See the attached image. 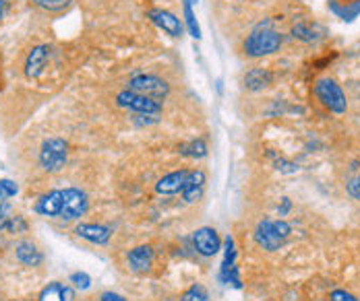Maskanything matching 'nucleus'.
Masks as SVG:
<instances>
[{
  "instance_id": "obj_1",
  "label": "nucleus",
  "mask_w": 360,
  "mask_h": 301,
  "mask_svg": "<svg viewBox=\"0 0 360 301\" xmlns=\"http://www.w3.org/2000/svg\"><path fill=\"white\" fill-rule=\"evenodd\" d=\"M281 35L271 27V23H259L251 35L245 40V54L251 58H261L279 52L281 48Z\"/></svg>"
},
{
  "instance_id": "obj_2",
  "label": "nucleus",
  "mask_w": 360,
  "mask_h": 301,
  "mask_svg": "<svg viewBox=\"0 0 360 301\" xmlns=\"http://www.w3.org/2000/svg\"><path fill=\"white\" fill-rule=\"evenodd\" d=\"M292 227L284 219H263L255 227V241L268 252H277L290 237Z\"/></svg>"
},
{
  "instance_id": "obj_3",
  "label": "nucleus",
  "mask_w": 360,
  "mask_h": 301,
  "mask_svg": "<svg viewBox=\"0 0 360 301\" xmlns=\"http://www.w3.org/2000/svg\"><path fill=\"white\" fill-rule=\"evenodd\" d=\"M313 91H315V97L321 101L323 108H327L329 112H334V114H338V116H340V114H346V110H348L346 93L342 91V87H340L334 78H329V76L319 78V80L315 83Z\"/></svg>"
},
{
  "instance_id": "obj_4",
  "label": "nucleus",
  "mask_w": 360,
  "mask_h": 301,
  "mask_svg": "<svg viewBox=\"0 0 360 301\" xmlns=\"http://www.w3.org/2000/svg\"><path fill=\"white\" fill-rule=\"evenodd\" d=\"M90 209V198L81 188H65L60 190V211L58 219L63 221H77Z\"/></svg>"
},
{
  "instance_id": "obj_5",
  "label": "nucleus",
  "mask_w": 360,
  "mask_h": 301,
  "mask_svg": "<svg viewBox=\"0 0 360 301\" xmlns=\"http://www.w3.org/2000/svg\"><path fill=\"white\" fill-rule=\"evenodd\" d=\"M69 159V145L63 139H48L40 149V165L48 173H56L67 165Z\"/></svg>"
},
{
  "instance_id": "obj_6",
  "label": "nucleus",
  "mask_w": 360,
  "mask_h": 301,
  "mask_svg": "<svg viewBox=\"0 0 360 301\" xmlns=\"http://www.w3.org/2000/svg\"><path fill=\"white\" fill-rule=\"evenodd\" d=\"M116 103L124 110H131V112H137V114H143V116H158L162 112V101L139 95L131 89L120 91L116 95Z\"/></svg>"
},
{
  "instance_id": "obj_7",
  "label": "nucleus",
  "mask_w": 360,
  "mask_h": 301,
  "mask_svg": "<svg viewBox=\"0 0 360 301\" xmlns=\"http://www.w3.org/2000/svg\"><path fill=\"white\" fill-rule=\"evenodd\" d=\"M129 89L139 93V95H145V97H152V99H158L162 101L164 97H168L170 93V87L164 78L156 75H137L129 80Z\"/></svg>"
},
{
  "instance_id": "obj_8",
  "label": "nucleus",
  "mask_w": 360,
  "mask_h": 301,
  "mask_svg": "<svg viewBox=\"0 0 360 301\" xmlns=\"http://www.w3.org/2000/svg\"><path fill=\"white\" fill-rule=\"evenodd\" d=\"M193 246L203 258H211L222 250V239L213 227H201L193 233Z\"/></svg>"
},
{
  "instance_id": "obj_9",
  "label": "nucleus",
  "mask_w": 360,
  "mask_h": 301,
  "mask_svg": "<svg viewBox=\"0 0 360 301\" xmlns=\"http://www.w3.org/2000/svg\"><path fill=\"white\" fill-rule=\"evenodd\" d=\"M149 19H152V23L154 25H158L162 31H166L168 35H172V37H182V33H184V23H182V19H179L174 12H170V10H164V8H152L149 10Z\"/></svg>"
},
{
  "instance_id": "obj_10",
  "label": "nucleus",
  "mask_w": 360,
  "mask_h": 301,
  "mask_svg": "<svg viewBox=\"0 0 360 301\" xmlns=\"http://www.w3.org/2000/svg\"><path fill=\"white\" fill-rule=\"evenodd\" d=\"M156 252L152 246H137L126 254V264L133 273H147L154 266Z\"/></svg>"
},
{
  "instance_id": "obj_11",
  "label": "nucleus",
  "mask_w": 360,
  "mask_h": 301,
  "mask_svg": "<svg viewBox=\"0 0 360 301\" xmlns=\"http://www.w3.org/2000/svg\"><path fill=\"white\" fill-rule=\"evenodd\" d=\"M48 58H50V46H48V44L35 46V48L27 54V60H25V75L29 76V78H35V76L42 75V71L46 69Z\"/></svg>"
},
{
  "instance_id": "obj_12",
  "label": "nucleus",
  "mask_w": 360,
  "mask_h": 301,
  "mask_svg": "<svg viewBox=\"0 0 360 301\" xmlns=\"http://www.w3.org/2000/svg\"><path fill=\"white\" fill-rule=\"evenodd\" d=\"M75 233L77 237L95 243V246H106L112 237V229L106 225H97V223H79L75 227Z\"/></svg>"
},
{
  "instance_id": "obj_13",
  "label": "nucleus",
  "mask_w": 360,
  "mask_h": 301,
  "mask_svg": "<svg viewBox=\"0 0 360 301\" xmlns=\"http://www.w3.org/2000/svg\"><path fill=\"white\" fill-rule=\"evenodd\" d=\"M186 178H188V171H186V169L172 171V173L164 175L162 180H158V184H156V192H158V194H162V196L179 194V192H182L184 184H186Z\"/></svg>"
},
{
  "instance_id": "obj_14",
  "label": "nucleus",
  "mask_w": 360,
  "mask_h": 301,
  "mask_svg": "<svg viewBox=\"0 0 360 301\" xmlns=\"http://www.w3.org/2000/svg\"><path fill=\"white\" fill-rule=\"evenodd\" d=\"M15 256H17V260H19L21 264H25V266H40L42 260H44V256H42V252L38 250V246H35L33 241H29V239L17 241V246H15Z\"/></svg>"
},
{
  "instance_id": "obj_15",
  "label": "nucleus",
  "mask_w": 360,
  "mask_h": 301,
  "mask_svg": "<svg viewBox=\"0 0 360 301\" xmlns=\"http://www.w3.org/2000/svg\"><path fill=\"white\" fill-rule=\"evenodd\" d=\"M203 188H205V173L201 169H195V171H188V178H186V184L182 188V196L186 203H197L203 194Z\"/></svg>"
},
{
  "instance_id": "obj_16",
  "label": "nucleus",
  "mask_w": 360,
  "mask_h": 301,
  "mask_svg": "<svg viewBox=\"0 0 360 301\" xmlns=\"http://www.w3.org/2000/svg\"><path fill=\"white\" fill-rule=\"evenodd\" d=\"M38 301H75V289L71 285L50 283L40 291Z\"/></svg>"
},
{
  "instance_id": "obj_17",
  "label": "nucleus",
  "mask_w": 360,
  "mask_h": 301,
  "mask_svg": "<svg viewBox=\"0 0 360 301\" xmlns=\"http://www.w3.org/2000/svg\"><path fill=\"white\" fill-rule=\"evenodd\" d=\"M236 246H234V239L228 235L224 239V260L220 264V283L226 285V279L230 277L232 270H236Z\"/></svg>"
},
{
  "instance_id": "obj_18",
  "label": "nucleus",
  "mask_w": 360,
  "mask_h": 301,
  "mask_svg": "<svg viewBox=\"0 0 360 301\" xmlns=\"http://www.w3.org/2000/svg\"><path fill=\"white\" fill-rule=\"evenodd\" d=\"M273 83V75L268 69H253L245 75V87L249 91H263Z\"/></svg>"
},
{
  "instance_id": "obj_19",
  "label": "nucleus",
  "mask_w": 360,
  "mask_h": 301,
  "mask_svg": "<svg viewBox=\"0 0 360 301\" xmlns=\"http://www.w3.org/2000/svg\"><path fill=\"white\" fill-rule=\"evenodd\" d=\"M182 17H184V27L193 40H201V27L197 23V17L193 12V4L188 0H182Z\"/></svg>"
},
{
  "instance_id": "obj_20",
  "label": "nucleus",
  "mask_w": 360,
  "mask_h": 301,
  "mask_svg": "<svg viewBox=\"0 0 360 301\" xmlns=\"http://www.w3.org/2000/svg\"><path fill=\"white\" fill-rule=\"evenodd\" d=\"M180 155L190 157V159H203L207 155V145H205L203 139H195V141L180 147Z\"/></svg>"
},
{
  "instance_id": "obj_21",
  "label": "nucleus",
  "mask_w": 360,
  "mask_h": 301,
  "mask_svg": "<svg viewBox=\"0 0 360 301\" xmlns=\"http://www.w3.org/2000/svg\"><path fill=\"white\" fill-rule=\"evenodd\" d=\"M292 35H294V37H298V40H302V42H315V40H317L315 29H313L311 25H306V23H298V25H294V27H292Z\"/></svg>"
},
{
  "instance_id": "obj_22",
  "label": "nucleus",
  "mask_w": 360,
  "mask_h": 301,
  "mask_svg": "<svg viewBox=\"0 0 360 301\" xmlns=\"http://www.w3.org/2000/svg\"><path fill=\"white\" fill-rule=\"evenodd\" d=\"M33 2L48 12H63L65 8H69L73 0H33Z\"/></svg>"
},
{
  "instance_id": "obj_23",
  "label": "nucleus",
  "mask_w": 360,
  "mask_h": 301,
  "mask_svg": "<svg viewBox=\"0 0 360 301\" xmlns=\"http://www.w3.org/2000/svg\"><path fill=\"white\" fill-rule=\"evenodd\" d=\"M180 301H209V295H207L205 287H201V285H193V287H188V289L182 293Z\"/></svg>"
},
{
  "instance_id": "obj_24",
  "label": "nucleus",
  "mask_w": 360,
  "mask_h": 301,
  "mask_svg": "<svg viewBox=\"0 0 360 301\" xmlns=\"http://www.w3.org/2000/svg\"><path fill=\"white\" fill-rule=\"evenodd\" d=\"M69 283H73V287L79 291H88L91 287V277L88 273H73L69 277Z\"/></svg>"
},
{
  "instance_id": "obj_25",
  "label": "nucleus",
  "mask_w": 360,
  "mask_h": 301,
  "mask_svg": "<svg viewBox=\"0 0 360 301\" xmlns=\"http://www.w3.org/2000/svg\"><path fill=\"white\" fill-rule=\"evenodd\" d=\"M19 194V186L13 180H0V196L4 198H13Z\"/></svg>"
},
{
  "instance_id": "obj_26",
  "label": "nucleus",
  "mask_w": 360,
  "mask_h": 301,
  "mask_svg": "<svg viewBox=\"0 0 360 301\" xmlns=\"http://www.w3.org/2000/svg\"><path fill=\"white\" fill-rule=\"evenodd\" d=\"M10 221V205L4 196H0V231L6 229V223Z\"/></svg>"
},
{
  "instance_id": "obj_27",
  "label": "nucleus",
  "mask_w": 360,
  "mask_h": 301,
  "mask_svg": "<svg viewBox=\"0 0 360 301\" xmlns=\"http://www.w3.org/2000/svg\"><path fill=\"white\" fill-rule=\"evenodd\" d=\"M329 301H359L357 300V295H352L350 291H346V289H336V291H332L329 293Z\"/></svg>"
},
{
  "instance_id": "obj_28",
  "label": "nucleus",
  "mask_w": 360,
  "mask_h": 301,
  "mask_svg": "<svg viewBox=\"0 0 360 301\" xmlns=\"http://www.w3.org/2000/svg\"><path fill=\"white\" fill-rule=\"evenodd\" d=\"M27 223L23 221V217H10V221L6 223V231L10 233H17V231H25Z\"/></svg>"
},
{
  "instance_id": "obj_29",
  "label": "nucleus",
  "mask_w": 360,
  "mask_h": 301,
  "mask_svg": "<svg viewBox=\"0 0 360 301\" xmlns=\"http://www.w3.org/2000/svg\"><path fill=\"white\" fill-rule=\"evenodd\" d=\"M348 192H350V196H354L357 200H360V173L354 180L348 182Z\"/></svg>"
},
{
  "instance_id": "obj_30",
  "label": "nucleus",
  "mask_w": 360,
  "mask_h": 301,
  "mask_svg": "<svg viewBox=\"0 0 360 301\" xmlns=\"http://www.w3.org/2000/svg\"><path fill=\"white\" fill-rule=\"evenodd\" d=\"M290 211H292V200L290 198H281V203L277 205V215L279 217H288Z\"/></svg>"
},
{
  "instance_id": "obj_31",
  "label": "nucleus",
  "mask_w": 360,
  "mask_h": 301,
  "mask_svg": "<svg viewBox=\"0 0 360 301\" xmlns=\"http://www.w3.org/2000/svg\"><path fill=\"white\" fill-rule=\"evenodd\" d=\"M99 301H126L122 295H118V293H114V291H106V293H101V298Z\"/></svg>"
},
{
  "instance_id": "obj_32",
  "label": "nucleus",
  "mask_w": 360,
  "mask_h": 301,
  "mask_svg": "<svg viewBox=\"0 0 360 301\" xmlns=\"http://www.w3.org/2000/svg\"><path fill=\"white\" fill-rule=\"evenodd\" d=\"M2 8H4V2L0 0V17H2Z\"/></svg>"
},
{
  "instance_id": "obj_33",
  "label": "nucleus",
  "mask_w": 360,
  "mask_h": 301,
  "mask_svg": "<svg viewBox=\"0 0 360 301\" xmlns=\"http://www.w3.org/2000/svg\"><path fill=\"white\" fill-rule=\"evenodd\" d=\"M188 2H190V4H197V0H188Z\"/></svg>"
}]
</instances>
